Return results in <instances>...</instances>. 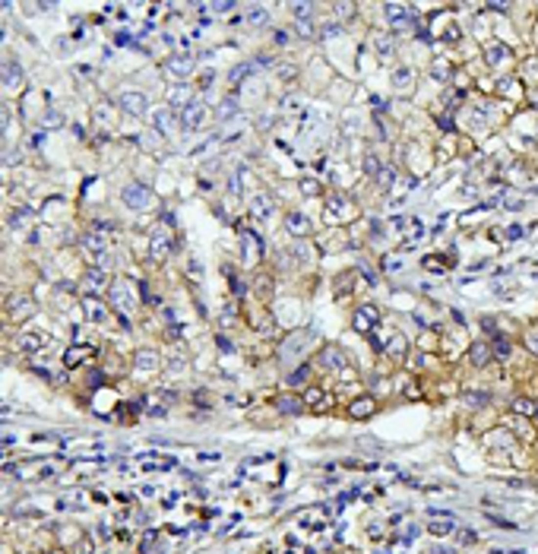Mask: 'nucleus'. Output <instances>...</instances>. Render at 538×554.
Here are the masks:
<instances>
[{
	"mask_svg": "<svg viewBox=\"0 0 538 554\" xmlns=\"http://www.w3.org/2000/svg\"><path fill=\"white\" fill-rule=\"evenodd\" d=\"M120 199H124V206H130V209H149L152 190L146 184H127L124 193H120Z\"/></svg>",
	"mask_w": 538,
	"mask_h": 554,
	"instance_id": "nucleus-1",
	"label": "nucleus"
},
{
	"mask_svg": "<svg viewBox=\"0 0 538 554\" xmlns=\"http://www.w3.org/2000/svg\"><path fill=\"white\" fill-rule=\"evenodd\" d=\"M377 320H380V310H377L374 304H364V308L355 313V330H358V332H371L377 326Z\"/></svg>",
	"mask_w": 538,
	"mask_h": 554,
	"instance_id": "nucleus-7",
	"label": "nucleus"
},
{
	"mask_svg": "<svg viewBox=\"0 0 538 554\" xmlns=\"http://www.w3.org/2000/svg\"><path fill=\"white\" fill-rule=\"evenodd\" d=\"M117 105L127 111V114H133V117H143L146 108H149L146 95H139V92H120V95H117Z\"/></svg>",
	"mask_w": 538,
	"mask_h": 554,
	"instance_id": "nucleus-5",
	"label": "nucleus"
},
{
	"mask_svg": "<svg viewBox=\"0 0 538 554\" xmlns=\"http://www.w3.org/2000/svg\"><path fill=\"white\" fill-rule=\"evenodd\" d=\"M408 83H412V73H408V70H396V76H393V86H396V89H405Z\"/></svg>",
	"mask_w": 538,
	"mask_h": 554,
	"instance_id": "nucleus-26",
	"label": "nucleus"
},
{
	"mask_svg": "<svg viewBox=\"0 0 538 554\" xmlns=\"http://www.w3.org/2000/svg\"><path fill=\"white\" fill-rule=\"evenodd\" d=\"M279 409H282V412H288V415H294V412H301V402H298L294 396H285V399L279 402Z\"/></svg>",
	"mask_w": 538,
	"mask_h": 554,
	"instance_id": "nucleus-25",
	"label": "nucleus"
},
{
	"mask_svg": "<svg viewBox=\"0 0 538 554\" xmlns=\"http://www.w3.org/2000/svg\"><path fill=\"white\" fill-rule=\"evenodd\" d=\"M535 279H538V266H535Z\"/></svg>",
	"mask_w": 538,
	"mask_h": 554,
	"instance_id": "nucleus-47",
	"label": "nucleus"
},
{
	"mask_svg": "<svg viewBox=\"0 0 538 554\" xmlns=\"http://www.w3.org/2000/svg\"><path fill=\"white\" fill-rule=\"evenodd\" d=\"M323 35H326V38H329V35H339V25H336V22L326 25V32H323Z\"/></svg>",
	"mask_w": 538,
	"mask_h": 554,
	"instance_id": "nucleus-45",
	"label": "nucleus"
},
{
	"mask_svg": "<svg viewBox=\"0 0 538 554\" xmlns=\"http://www.w3.org/2000/svg\"><path fill=\"white\" fill-rule=\"evenodd\" d=\"M133 285L127 282V279H117V282H111V304L117 308L120 313H127V310H133V298L127 295Z\"/></svg>",
	"mask_w": 538,
	"mask_h": 554,
	"instance_id": "nucleus-4",
	"label": "nucleus"
},
{
	"mask_svg": "<svg viewBox=\"0 0 538 554\" xmlns=\"http://www.w3.org/2000/svg\"><path fill=\"white\" fill-rule=\"evenodd\" d=\"M149 247H152V257H165V253L171 250V231H168V225H158V228L152 231Z\"/></svg>",
	"mask_w": 538,
	"mask_h": 554,
	"instance_id": "nucleus-9",
	"label": "nucleus"
},
{
	"mask_svg": "<svg viewBox=\"0 0 538 554\" xmlns=\"http://www.w3.org/2000/svg\"><path fill=\"white\" fill-rule=\"evenodd\" d=\"M215 342H219V349H222V352H231V342H228L225 336H219V339H215Z\"/></svg>",
	"mask_w": 538,
	"mask_h": 554,
	"instance_id": "nucleus-43",
	"label": "nucleus"
},
{
	"mask_svg": "<svg viewBox=\"0 0 538 554\" xmlns=\"http://www.w3.org/2000/svg\"><path fill=\"white\" fill-rule=\"evenodd\" d=\"M158 364V355L156 352H143V355L136 358V368H156Z\"/></svg>",
	"mask_w": 538,
	"mask_h": 554,
	"instance_id": "nucleus-24",
	"label": "nucleus"
},
{
	"mask_svg": "<svg viewBox=\"0 0 538 554\" xmlns=\"http://www.w3.org/2000/svg\"><path fill=\"white\" fill-rule=\"evenodd\" d=\"M45 121H48L45 127H60V114H48V117H45Z\"/></svg>",
	"mask_w": 538,
	"mask_h": 554,
	"instance_id": "nucleus-44",
	"label": "nucleus"
},
{
	"mask_svg": "<svg viewBox=\"0 0 538 554\" xmlns=\"http://www.w3.org/2000/svg\"><path fill=\"white\" fill-rule=\"evenodd\" d=\"M298 35L301 38H311L314 35V22H311V19H301V22H298Z\"/></svg>",
	"mask_w": 538,
	"mask_h": 554,
	"instance_id": "nucleus-31",
	"label": "nucleus"
},
{
	"mask_svg": "<svg viewBox=\"0 0 538 554\" xmlns=\"http://www.w3.org/2000/svg\"><path fill=\"white\" fill-rule=\"evenodd\" d=\"M484 57H488V64H500L510 57V51L503 48V44H488V51H484Z\"/></svg>",
	"mask_w": 538,
	"mask_h": 554,
	"instance_id": "nucleus-19",
	"label": "nucleus"
},
{
	"mask_svg": "<svg viewBox=\"0 0 538 554\" xmlns=\"http://www.w3.org/2000/svg\"><path fill=\"white\" fill-rule=\"evenodd\" d=\"M449 529H453V523H449V519H443V523H434V526H430V532H434V535H447Z\"/></svg>",
	"mask_w": 538,
	"mask_h": 554,
	"instance_id": "nucleus-32",
	"label": "nucleus"
},
{
	"mask_svg": "<svg viewBox=\"0 0 538 554\" xmlns=\"http://www.w3.org/2000/svg\"><path fill=\"white\" fill-rule=\"evenodd\" d=\"M488 358H491V349H488V345H472V361H475V364H484Z\"/></svg>",
	"mask_w": 538,
	"mask_h": 554,
	"instance_id": "nucleus-23",
	"label": "nucleus"
},
{
	"mask_svg": "<svg viewBox=\"0 0 538 554\" xmlns=\"http://www.w3.org/2000/svg\"><path fill=\"white\" fill-rule=\"evenodd\" d=\"M241 247H244V263H257V257L263 253V238H260V231L253 228H241Z\"/></svg>",
	"mask_w": 538,
	"mask_h": 554,
	"instance_id": "nucleus-2",
	"label": "nucleus"
},
{
	"mask_svg": "<svg viewBox=\"0 0 538 554\" xmlns=\"http://www.w3.org/2000/svg\"><path fill=\"white\" fill-rule=\"evenodd\" d=\"M507 209H522V199H507Z\"/></svg>",
	"mask_w": 538,
	"mask_h": 554,
	"instance_id": "nucleus-46",
	"label": "nucleus"
},
{
	"mask_svg": "<svg viewBox=\"0 0 538 554\" xmlns=\"http://www.w3.org/2000/svg\"><path fill=\"white\" fill-rule=\"evenodd\" d=\"M301 190L311 197V193H320V184H317V181H301Z\"/></svg>",
	"mask_w": 538,
	"mask_h": 554,
	"instance_id": "nucleus-36",
	"label": "nucleus"
},
{
	"mask_svg": "<svg viewBox=\"0 0 538 554\" xmlns=\"http://www.w3.org/2000/svg\"><path fill=\"white\" fill-rule=\"evenodd\" d=\"M32 310H35V301H29V298H16V301H10V317L13 320H25Z\"/></svg>",
	"mask_w": 538,
	"mask_h": 554,
	"instance_id": "nucleus-14",
	"label": "nucleus"
},
{
	"mask_svg": "<svg viewBox=\"0 0 538 554\" xmlns=\"http://www.w3.org/2000/svg\"><path fill=\"white\" fill-rule=\"evenodd\" d=\"M247 22H250V25H263L266 22V10H257V6H253V10L247 13Z\"/></svg>",
	"mask_w": 538,
	"mask_h": 554,
	"instance_id": "nucleus-29",
	"label": "nucleus"
},
{
	"mask_svg": "<svg viewBox=\"0 0 538 554\" xmlns=\"http://www.w3.org/2000/svg\"><path fill=\"white\" fill-rule=\"evenodd\" d=\"M156 130H161V133L171 130V111H168V108L156 111Z\"/></svg>",
	"mask_w": 538,
	"mask_h": 554,
	"instance_id": "nucleus-21",
	"label": "nucleus"
},
{
	"mask_svg": "<svg viewBox=\"0 0 538 554\" xmlns=\"http://www.w3.org/2000/svg\"><path fill=\"white\" fill-rule=\"evenodd\" d=\"M447 70H449V64H443V61H440V64H434V79H447V76H449Z\"/></svg>",
	"mask_w": 538,
	"mask_h": 554,
	"instance_id": "nucleus-35",
	"label": "nucleus"
},
{
	"mask_svg": "<svg viewBox=\"0 0 538 554\" xmlns=\"http://www.w3.org/2000/svg\"><path fill=\"white\" fill-rule=\"evenodd\" d=\"M371 409H374V405H371V399H364V405L358 402V405H355L352 412H355V415H371Z\"/></svg>",
	"mask_w": 538,
	"mask_h": 554,
	"instance_id": "nucleus-37",
	"label": "nucleus"
},
{
	"mask_svg": "<svg viewBox=\"0 0 538 554\" xmlns=\"http://www.w3.org/2000/svg\"><path fill=\"white\" fill-rule=\"evenodd\" d=\"M374 44H377V54H383V57H389V54H393V38L374 35Z\"/></svg>",
	"mask_w": 538,
	"mask_h": 554,
	"instance_id": "nucleus-22",
	"label": "nucleus"
},
{
	"mask_svg": "<svg viewBox=\"0 0 538 554\" xmlns=\"http://www.w3.org/2000/svg\"><path fill=\"white\" fill-rule=\"evenodd\" d=\"M86 358H89V349H86V345H73V349H67L64 364H67V368H76V364L86 361Z\"/></svg>",
	"mask_w": 538,
	"mask_h": 554,
	"instance_id": "nucleus-16",
	"label": "nucleus"
},
{
	"mask_svg": "<svg viewBox=\"0 0 538 554\" xmlns=\"http://www.w3.org/2000/svg\"><path fill=\"white\" fill-rule=\"evenodd\" d=\"M234 111H238V102H234V98H225V102L219 105V117H231Z\"/></svg>",
	"mask_w": 538,
	"mask_h": 554,
	"instance_id": "nucleus-27",
	"label": "nucleus"
},
{
	"mask_svg": "<svg viewBox=\"0 0 538 554\" xmlns=\"http://www.w3.org/2000/svg\"><path fill=\"white\" fill-rule=\"evenodd\" d=\"M45 342H48L45 332H22V336H19V349L22 352H38Z\"/></svg>",
	"mask_w": 538,
	"mask_h": 554,
	"instance_id": "nucleus-12",
	"label": "nucleus"
},
{
	"mask_svg": "<svg viewBox=\"0 0 538 554\" xmlns=\"http://www.w3.org/2000/svg\"><path fill=\"white\" fill-rule=\"evenodd\" d=\"M285 225H288V231H291L294 238L311 235V219L301 216V212H288V216H285Z\"/></svg>",
	"mask_w": 538,
	"mask_h": 554,
	"instance_id": "nucleus-11",
	"label": "nucleus"
},
{
	"mask_svg": "<svg viewBox=\"0 0 538 554\" xmlns=\"http://www.w3.org/2000/svg\"><path fill=\"white\" fill-rule=\"evenodd\" d=\"M380 184H383V187L393 184V171H389V168H383V171H380Z\"/></svg>",
	"mask_w": 538,
	"mask_h": 554,
	"instance_id": "nucleus-40",
	"label": "nucleus"
},
{
	"mask_svg": "<svg viewBox=\"0 0 538 554\" xmlns=\"http://www.w3.org/2000/svg\"><path fill=\"white\" fill-rule=\"evenodd\" d=\"M507 238H513V241H516V238H522V228H519V225H510V228H507Z\"/></svg>",
	"mask_w": 538,
	"mask_h": 554,
	"instance_id": "nucleus-41",
	"label": "nucleus"
},
{
	"mask_svg": "<svg viewBox=\"0 0 538 554\" xmlns=\"http://www.w3.org/2000/svg\"><path fill=\"white\" fill-rule=\"evenodd\" d=\"M83 308H86V313H89L92 323H105V320H108V308H102V304H98V298H86Z\"/></svg>",
	"mask_w": 538,
	"mask_h": 554,
	"instance_id": "nucleus-15",
	"label": "nucleus"
},
{
	"mask_svg": "<svg viewBox=\"0 0 538 554\" xmlns=\"http://www.w3.org/2000/svg\"><path fill=\"white\" fill-rule=\"evenodd\" d=\"M228 282H231L234 295H244V285H241V279H238V276H228Z\"/></svg>",
	"mask_w": 538,
	"mask_h": 554,
	"instance_id": "nucleus-39",
	"label": "nucleus"
},
{
	"mask_svg": "<svg viewBox=\"0 0 538 554\" xmlns=\"http://www.w3.org/2000/svg\"><path fill=\"white\" fill-rule=\"evenodd\" d=\"M83 288L89 291V298H92V295H98L102 288H108V276H105V269H86V276H83Z\"/></svg>",
	"mask_w": 538,
	"mask_h": 554,
	"instance_id": "nucleus-10",
	"label": "nucleus"
},
{
	"mask_svg": "<svg viewBox=\"0 0 538 554\" xmlns=\"http://www.w3.org/2000/svg\"><path fill=\"white\" fill-rule=\"evenodd\" d=\"M250 206H253V212H257V216H263V219L269 216V212H272V199H269L266 193H257Z\"/></svg>",
	"mask_w": 538,
	"mask_h": 554,
	"instance_id": "nucleus-18",
	"label": "nucleus"
},
{
	"mask_svg": "<svg viewBox=\"0 0 538 554\" xmlns=\"http://www.w3.org/2000/svg\"><path fill=\"white\" fill-rule=\"evenodd\" d=\"M3 86L6 89H19L22 86V70H19V64H3Z\"/></svg>",
	"mask_w": 538,
	"mask_h": 554,
	"instance_id": "nucleus-13",
	"label": "nucleus"
},
{
	"mask_svg": "<svg viewBox=\"0 0 538 554\" xmlns=\"http://www.w3.org/2000/svg\"><path fill=\"white\" fill-rule=\"evenodd\" d=\"M494 352H497V358H507L510 355V342L503 336H494Z\"/></svg>",
	"mask_w": 538,
	"mask_h": 554,
	"instance_id": "nucleus-28",
	"label": "nucleus"
},
{
	"mask_svg": "<svg viewBox=\"0 0 538 554\" xmlns=\"http://www.w3.org/2000/svg\"><path fill=\"white\" fill-rule=\"evenodd\" d=\"M383 13H386V19L396 25V29H405V25H415V16L405 10V6H399V3H386L383 6Z\"/></svg>",
	"mask_w": 538,
	"mask_h": 554,
	"instance_id": "nucleus-8",
	"label": "nucleus"
},
{
	"mask_svg": "<svg viewBox=\"0 0 538 554\" xmlns=\"http://www.w3.org/2000/svg\"><path fill=\"white\" fill-rule=\"evenodd\" d=\"M323 364H326V368H342V364H345V358H342V352L326 349V352H323Z\"/></svg>",
	"mask_w": 538,
	"mask_h": 554,
	"instance_id": "nucleus-20",
	"label": "nucleus"
},
{
	"mask_svg": "<svg viewBox=\"0 0 538 554\" xmlns=\"http://www.w3.org/2000/svg\"><path fill=\"white\" fill-rule=\"evenodd\" d=\"M187 95H190L187 89H171V102H174V105H190L193 98H187Z\"/></svg>",
	"mask_w": 538,
	"mask_h": 554,
	"instance_id": "nucleus-30",
	"label": "nucleus"
},
{
	"mask_svg": "<svg viewBox=\"0 0 538 554\" xmlns=\"http://www.w3.org/2000/svg\"><path fill=\"white\" fill-rule=\"evenodd\" d=\"M364 171H367V175H380V162H377V158H364Z\"/></svg>",
	"mask_w": 538,
	"mask_h": 554,
	"instance_id": "nucleus-34",
	"label": "nucleus"
},
{
	"mask_svg": "<svg viewBox=\"0 0 538 554\" xmlns=\"http://www.w3.org/2000/svg\"><path fill=\"white\" fill-rule=\"evenodd\" d=\"M389 349H393V355H402V349H405V339H402V336H396L393 342H389Z\"/></svg>",
	"mask_w": 538,
	"mask_h": 554,
	"instance_id": "nucleus-38",
	"label": "nucleus"
},
{
	"mask_svg": "<svg viewBox=\"0 0 538 554\" xmlns=\"http://www.w3.org/2000/svg\"><path fill=\"white\" fill-rule=\"evenodd\" d=\"M279 76H282V79H294V66H282Z\"/></svg>",
	"mask_w": 538,
	"mask_h": 554,
	"instance_id": "nucleus-42",
	"label": "nucleus"
},
{
	"mask_svg": "<svg viewBox=\"0 0 538 554\" xmlns=\"http://www.w3.org/2000/svg\"><path fill=\"white\" fill-rule=\"evenodd\" d=\"M203 117H206V105L193 98V102L184 105V111H180V127H184V130H197V127H203Z\"/></svg>",
	"mask_w": 538,
	"mask_h": 554,
	"instance_id": "nucleus-3",
	"label": "nucleus"
},
{
	"mask_svg": "<svg viewBox=\"0 0 538 554\" xmlns=\"http://www.w3.org/2000/svg\"><path fill=\"white\" fill-rule=\"evenodd\" d=\"M291 10H294V16H298V22H301V19H307V16H311V6H307V3H294Z\"/></svg>",
	"mask_w": 538,
	"mask_h": 554,
	"instance_id": "nucleus-33",
	"label": "nucleus"
},
{
	"mask_svg": "<svg viewBox=\"0 0 538 554\" xmlns=\"http://www.w3.org/2000/svg\"><path fill=\"white\" fill-rule=\"evenodd\" d=\"M253 73V64H238V66H231V73H228V83L231 86H241L247 76Z\"/></svg>",
	"mask_w": 538,
	"mask_h": 554,
	"instance_id": "nucleus-17",
	"label": "nucleus"
},
{
	"mask_svg": "<svg viewBox=\"0 0 538 554\" xmlns=\"http://www.w3.org/2000/svg\"><path fill=\"white\" fill-rule=\"evenodd\" d=\"M161 70H165L168 76H174V79H187V76H190V70H193V57H184V54L168 57V61L161 64Z\"/></svg>",
	"mask_w": 538,
	"mask_h": 554,
	"instance_id": "nucleus-6",
	"label": "nucleus"
}]
</instances>
